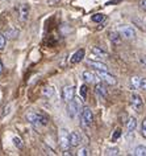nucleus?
<instances>
[{
	"label": "nucleus",
	"instance_id": "nucleus-1",
	"mask_svg": "<svg viewBox=\"0 0 146 156\" xmlns=\"http://www.w3.org/2000/svg\"><path fill=\"white\" fill-rule=\"evenodd\" d=\"M26 119H28L30 123L36 124V126H40V124L46 126V124L49 123L46 116L41 115V114H36V112H29V114H26Z\"/></svg>",
	"mask_w": 146,
	"mask_h": 156
},
{
	"label": "nucleus",
	"instance_id": "nucleus-2",
	"mask_svg": "<svg viewBox=\"0 0 146 156\" xmlns=\"http://www.w3.org/2000/svg\"><path fill=\"white\" fill-rule=\"evenodd\" d=\"M59 146L62 148L63 151H67L68 148L71 147L70 144V134H68V131L66 128H62V130H59Z\"/></svg>",
	"mask_w": 146,
	"mask_h": 156
},
{
	"label": "nucleus",
	"instance_id": "nucleus-3",
	"mask_svg": "<svg viewBox=\"0 0 146 156\" xmlns=\"http://www.w3.org/2000/svg\"><path fill=\"white\" fill-rule=\"evenodd\" d=\"M96 74H98V76L101 78L103 82H105L107 85H112V86H113V85H116V82H117L116 78H114V77L112 76V74H109L108 72H103V70H98V72H96Z\"/></svg>",
	"mask_w": 146,
	"mask_h": 156
},
{
	"label": "nucleus",
	"instance_id": "nucleus-4",
	"mask_svg": "<svg viewBox=\"0 0 146 156\" xmlns=\"http://www.w3.org/2000/svg\"><path fill=\"white\" fill-rule=\"evenodd\" d=\"M67 114L70 118H75L79 114V102L76 99H72L67 105Z\"/></svg>",
	"mask_w": 146,
	"mask_h": 156
},
{
	"label": "nucleus",
	"instance_id": "nucleus-5",
	"mask_svg": "<svg viewBox=\"0 0 146 156\" xmlns=\"http://www.w3.org/2000/svg\"><path fill=\"white\" fill-rule=\"evenodd\" d=\"M94 120V114H92L90 107H84L82 111V124L83 126H88Z\"/></svg>",
	"mask_w": 146,
	"mask_h": 156
},
{
	"label": "nucleus",
	"instance_id": "nucleus-6",
	"mask_svg": "<svg viewBox=\"0 0 146 156\" xmlns=\"http://www.w3.org/2000/svg\"><path fill=\"white\" fill-rule=\"evenodd\" d=\"M120 34L122 37L128 38V40H132V38L136 37V30L129 25H122L120 28Z\"/></svg>",
	"mask_w": 146,
	"mask_h": 156
},
{
	"label": "nucleus",
	"instance_id": "nucleus-7",
	"mask_svg": "<svg viewBox=\"0 0 146 156\" xmlns=\"http://www.w3.org/2000/svg\"><path fill=\"white\" fill-rule=\"evenodd\" d=\"M74 94H75V89L74 86H65L62 90V98L65 102H70V101L74 99Z\"/></svg>",
	"mask_w": 146,
	"mask_h": 156
},
{
	"label": "nucleus",
	"instance_id": "nucleus-8",
	"mask_svg": "<svg viewBox=\"0 0 146 156\" xmlns=\"http://www.w3.org/2000/svg\"><path fill=\"white\" fill-rule=\"evenodd\" d=\"M130 103H132L133 108L136 110L137 112H140L142 110V107H144V102H142V98L138 94H132L130 97Z\"/></svg>",
	"mask_w": 146,
	"mask_h": 156
},
{
	"label": "nucleus",
	"instance_id": "nucleus-9",
	"mask_svg": "<svg viewBox=\"0 0 146 156\" xmlns=\"http://www.w3.org/2000/svg\"><path fill=\"white\" fill-rule=\"evenodd\" d=\"M29 16V5L28 4H20L18 5V17L21 21H26Z\"/></svg>",
	"mask_w": 146,
	"mask_h": 156
},
{
	"label": "nucleus",
	"instance_id": "nucleus-10",
	"mask_svg": "<svg viewBox=\"0 0 146 156\" xmlns=\"http://www.w3.org/2000/svg\"><path fill=\"white\" fill-rule=\"evenodd\" d=\"M87 64L91 66V68H94L96 70H103V72H108V66L105 64H103L100 61H87Z\"/></svg>",
	"mask_w": 146,
	"mask_h": 156
},
{
	"label": "nucleus",
	"instance_id": "nucleus-11",
	"mask_svg": "<svg viewBox=\"0 0 146 156\" xmlns=\"http://www.w3.org/2000/svg\"><path fill=\"white\" fill-rule=\"evenodd\" d=\"M83 57H84V49H79L72 54V57L70 58V62L71 64H78V62L83 60Z\"/></svg>",
	"mask_w": 146,
	"mask_h": 156
},
{
	"label": "nucleus",
	"instance_id": "nucleus-12",
	"mask_svg": "<svg viewBox=\"0 0 146 156\" xmlns=\"http://www.w3.org/2000/svg\"><path fill=\"white\" fill-rule=\"evenodd\" d=\"M18 29L16 28V27H13V25H11L8 29H5V32H4V36H7V38H16L18 36Z\"/></svg>",
	"mask_w": 146,
	"mask_h": 156
},
{
	"label": "nucleus",
	"instance_id": "nucleus-13",
	"mask_svg": "<svg viewBox=\"0 0 146 156\" xmlns=\"http://www.w3.org/2000/svg\"><path fill=\"white\" fill-rule=\"evenodd\" d=\"M80 140H82V138H80V135L78 134V132H71L70 134V144L71 147H78L80 144Z\"/></svg>",
	"mask_w": 146,
	"mask_h": 156
},
{
	"label": "nucleus",
	"instance_id": "nucleus-14",
	"mask_svg": "<svg viewBox=\"0 0 146 156\" xmlns=\"http://www.w3.org/2000/svg\"><path fill=\"white\" fill-rule=\"evenodd\" d=\"M137 127V120L134 116H130L129 120L126 122V130H128V132H133L134 128Z\"/></svg>",
	"mask_w": 146,
	"mask_h": 156
},
{
	"label": "nucleus",
	"instance_id": "nucleus-15",
	"mask_svg": "<svg viewBox=\"0 0 146 156\" xmlns=\"http://www.w3.org/2000/svg\"><path fill=\"white\" fill-rule=\"evenodd\" d=\"M96 93H98V94L100 95L101 98H107V95H108V93H107L105 86H104V85H103L101 82L96 85Z\"/></svg>",
	"mask_w": 146,
	"mask_h": 156
},
{
	"label": "nucleus",
	"instance_id": "nucleus-16",
	"mask_svg": "<svg viewBox=\"0 0 146 156\" xmlns=\"http://www.w3.org/2000/svg\"><path fill=\"white\" fill-rule=\"evenodd\" d=\"M83 80L86 82H95V74L86 70V72H83Z\"/></svg>",
	"mask_w": 146,
	"mask_h": 156
},
{
	"label": "nucleus",
	"instance_id": "nucleus-17",
	"mask_svg": "<svg viewBox=\"0 0 146 156\" xmlns=\"http://www.w3.org/2000/svg\"><path fill=\"white\" fill-rule=\"evenodd\" d=\"M92 53L96 54V57H101V58H105L107 56H108L104 50L100 49V48H98V46H94V48H92Z\"/></svg>",
	"mask_w": 146,
	"mask_h": 156
},
{
	"label": "nucleus",
	"instance_id": "nucleus-18",
	"mask_svg": "<svg viewBox=\"0 0 146 156\" xmlns=\"http://www.w3.org/2000/svg\"><path fill=\"white\" fill-rule=\"evenodd\" d=\"M109 38L113 44H120L121 42V34H118L116 32H111L109 33Z\"/></svg>",
	"mask_w": 146,
	"mask_h": 156
},
{
	"label": "nucleus",
	"instance_id": "nucleus-19",
	"mask_svg": "<svg viewBox=\"0 0 146 156\" xmlns=\"http://www.w3.org/2000/svg\"><path fill=\"white\" fill-rule=\"evenodd\" d=\"M134 155L136 156H146V147L145 146H138L134 150Z\"/></svg>",
	"mask_w": 146,
	"mask_h": 156
},
{
	"label": "nucleus",
	"instance_id": "nucleus-20",
	"mask_svg": "<svg viewBox=\"0 0 146 156\" xmlns=\"http://www.w3.org/2000/svg\"><path fill=\"white\" fill-rule=\"evenodd\" d=\"M42 94H44V97H46V98H51V97L54 95V89H53L51 86L45 87L44 91H42Z\"/></svg>",
	"mask_w": 146,
	"mask_h": 156
},
{
	"label": "nucleus",
	"instance_id": "nucleus-21",
	"mask_svg": "<svg viewBox=\"0 0 146 156\" xmlns=\"http://www.w3.org/2000/svg\"><path fill=\"white\" fill-rule=\"evenodd\" d=\"M120 154V150H118L117 147H112V148H107L105 150V155L108 156H116Z\"/></svg>",
	"mask_w": 146,
	"mask_h": 156
},
{
	"label": "nucleus",
	"instance_id": "nucleus-22",
	"mask_svg": "<svg viewBox=\"0 0 146 156\" xmlns=\"http://www.w3.org/2000/svg\"><path fill=\"white\" fill-rule=\"evenodd\" d=\"M130 83L134 89H140V85H141V77H132L130 80Z\"/></svg>",
	"mask_w": 146,
	"mask_h": 156
},
{
	"label": "nucleus",
	"instance_id": "nucleus-23",
	"mask_svg": "<svg viewBox=\"0 0 146 156\" xmlns=\"http://www.w3.org/2000/svg\"><path fill=\"white\" fill-rule=\"evenodd\" d=\"M105 19V16L104 15H101V13H96V15H94V16L91 17V20L94 21V23H101L103 20Z\"/></svg>",
	"mask_w": 146,
	"mask_h": 156
},
{
	"label": "nucleus",
	"instance_id": "nucleus-24",
	"mask_svg": "<svg viewBox=\"0 0 146 156\" xmlns=\"http://www.w3.org/2000/svg\"><path fill=\"white\" fill-rule=\"evenodd\" d=\"M141 135L146 138V119H144L141 123Z\"/></svg>",
	"mask_w": 146,
	"mask_h": 156
},
{
	"label": "nucleus",
	"instance_id": "nucleus-25",
	"mask_svg": "<svg viewBox=\"0 0 146 156\" xmlns=\"http://www.w3.org/2000/svg\"><path fill=\"white\" fill-rule=\"evenodd\" d=\"M80 97H82L83 99H86V97H87V86L86 85L80 86Z\"/></svg>",
	"mask_w": 146,
	"mask_h": 156
},
{
	"label": "nucleus",
	"instance_id": "nucleus-26",
	"mask_svg": "<svg viewBox=\"0 0 146 156\" xmlns=\"http://www.w3.org/2000/svg\"><path fill=\"white\" fill-rule=\"evenodd\" d=\"M88 155H90V152H88V150L86 147L80 148V150L78 151V156H88Z\"/></svg>",
	"mask_w": 146,
	"mask_h": 156
},
{
	"label": "nucleus",
	"instance_id": "nucleus-27",
	"mask_svg": "<svg viewBox=\"0 0 146 156\" xmlns=\"http://www.w3.org/2000/svg\"><path fill=\"white\" fill-rule=\"evenodd\" d=\"M4 48H5V36L0 34V50H3Z\"/></svg>",
	"mask_w": 146,
	"mask_h": 156
},
{
	"label": "nucleus",
	"instance_id": "nucleus-28",
	"mask_svg": "<svg viewBox=\"0 0 146 156\" xmlns=\"http://www.w3.org/2000/svg\"><path fill=\"white\" fill-rule=\"evenodd\" d=\"M121 136V130L120 128H117V130H114V134H113V136H112V140H116V139H118Z\"/></svg>",
	"mask_w": 146,
	"mask_h": 156
},
{
	"label": "nucleus",
	"instance_id": "nucleus-29",
	"mask_svg": "<svg viewBox=\"0 0 146 156\" xmlns=\"http://www.w3.org/2000/svg\"><path fill=\"white\" fill-rule=\"evenodd\" d=\"M13 143H15V146L18 147V148L22 147V143H21V139L20 138H16V136H15V138H13Z\"/></svg>",
	"mask_w": 146,
	"mask_h": 156
},
{
	"label": "nucleus",
	"instance_id": "nucleus-30",
	"mask_svg": "<svg viewBox=\"0 0 146 156\" xmlns=\"http://www.w3.org/2000/svg\"><path fill=\"white\" fill-rule=\"evenodd\" d=\"M140 89H142V90H146V78H141Z\"/></svg>",
	"mask_w": 146,
	"mask_h": 156
},
{
	"label": "nucleus",
	"instance_id": "nucleus-31",
	"mask_svg": "<svg viewBox=\"0 0 146 156\" xmlns=\"http://www.w3.org/2000/svg\"><path fill=\"white\" fill-rule=\"evenodd\" d=\"M140 62H141V65L144 66V68H146V56H141L140 57Z\"/></svg>",
	"mask_w": 146,
	"mask_h": 156
},
{
	"label": "nucleus",
	"instance_id": "nucleus-32",
	"mask_svg": "<svg viewBox=\"0 0 146 156\" xmlns=\"http://www.w3.org/2000/svg\"><path fill=\"white\" fill-rule=\"evenodd\" d=\"M140 7L144 11H146V0H141V4H140Z\"/></svg>",
	"mask_w": 146,
	"mask_h": 156
},
{
	"label": "nucleus",
	"instance_id": "nucleus-33",
	"mask_svg": "<svg viewBox=\"0 0 146 156\" xmlns=\"http://www.w3.org/2000/svg\"><path fill=\"white\" fill-rule=\"evenodd\" d=\"M3 72V65H2V62H0V73Z\"/></svg>",
	"mask_w": 146,
	"mask_h": 156
}]
</instances>
